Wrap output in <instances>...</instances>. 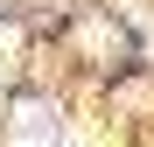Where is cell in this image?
I'll list each match as a JSON object with an SVG mask.
<instances>
[{
  "label": "cell",
  "instance_id": "obj_1",
  "mask_svg": "<svg viewBox=\"0 0 154 147\" xmlns=\"http://www.w3.org/2000/svg\"><path fill=\"white\" fill-rule=\"evenodd\" d=\"M14 56H21V35L7 28V21H0V77H7V63H14Z\"/></svg>",
  "mask_w": 154,
  "mask_h": 147
}]
</instances>
